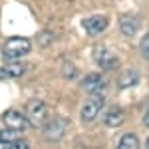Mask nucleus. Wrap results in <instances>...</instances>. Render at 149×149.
I'll use <instances>...</instances> for the list:
<instances>
[{
  "label": "nucleus",
  "mask_w": 149,
  "mask_h": 149,
  "mask_svg": "<svg viewBox=\"0 0 149 149\" xmlns=\"http://www.w3.org/2000/svg\"><path fill=\"white\" fill-rule=\"evenodd\" d=\"M107 18L105 16H90V18H86V20H81V26H84V30L88 32L90 36H97L102 34L103 30L107 28Z\"/></svg>",
  "instance_id": "nucleus-8"
},
{
  "label": "nucleus",
  "mask_w": 149,
  "mask_h": 149,
  "mask_svg": "<svg viewBox=\"0 0 149 149\" xmlns=\"http://www.w3.org/2000/svg\"><path fill=\"white\" fill-rule=\"evenodd\" d=\"M26 119L32 127H42L48 119V107L42 100H32L26 105Z\"/></svg>",
  "instance_id": "nucleus-2"
},
{
  "label": "nucleus",
  "mask_w": 149,
  "mask_h": 149,
  "mask_svg": "<svg viewBox=\"0 0 149 149\" xmlns=\"http://www.w3.org/2000/svg\"><path fill=\"white\" fill-rule=\"evenodd\" d=\"M123 121H125V111L121 107H111L105 113V125L107 127H119Z\"/></svg>",
  "instance_id": "nucleus-11"
},
{
  "label": "nucleus",
  "mask_w": 149,
  "mask_h": 149,
  "mask_svg": "<svg viewBox=\"0 0 149 149\" xmlns=\"http://www.w3.org/2000/svg\"><path fill=\"white\" fill-rule=\"evenodd\" d=\"M2 123L8 127V129H12V131H24V127L28 125V119L20 111L8 109V111H4V115H2Z\"/></svg>",
  "instance_id": "nucleus-6"
},
{
  "label": "nucleus",
  "mask_w": 149,
  "mask_h": 149,
  "mask_svg": "<svg viewBox=\"0 0 149 149\" xmlns=\"http://www.w3.org/2000/svg\"><path fill=\"white\" fill-rule=\"evenodd\" d=\"M139 48H141V54H143V58H147V60H149V32L143 36V40H141Z\"/></svg>",
  "instance_id": "nucleus-15"
},
{
  "label": "nucleus",
  "mask_w": 149,
  "mask_h": 149,
  "mask_svg": "<svg viewBox=\"0 0 149 149\" xmlns=\"http://www.w3.org/2000/svg\"><path fill=\"white\" fill-rule=\"evenodd\" d=\"M147 147H149V137H147Z\"/></svg>",
  "instance_id": "nucleus-18"
},
{
  "label": "nucleus",
  "mask_w": 149,
  "mask_h": 149,
  "mask_svg": "<svg viewBox=\"0 0 149 149\" xmlns=\"http://www.w3.org/2000/svg\"><path fill=\"white\" fill-rule=\"evenodd\" d=\"M105 86H107V81H105V78H103V76H100V74H88V76L81 80V88H84L88 93L102 92Z\"/></svg>",
  "instance_id": "nucleus-9"
},
{
  "label": "nucleus",
  "mask_w": 149,
  "mask_h": 149,
  "mask_svg": "<svg viewBox=\"0 0 149 149\" xmlns=\"http://www.w3.org/2000/svg\"><path fill=\"white\" fill-rule=\"evenodd\" d=\"M70 121L66 117H52V119H46V123H44V139L46 141H60V139L64 137V133H66V129H68Z\"/></svg>",
  "instance_id": "nucleus-3"
},
{
  "label": "nucleus",
  "mask_w": 149,
  "mask_h": 149,
  "mask_svg": "<svg viewBox=\"0 0 149 149\" xmlns=\"http://www.w3.org/2000/svg\"><path fill=\"white\" fill-rule=\"evenodd\" d=\"M143 123H145V125L149 127V109H147V113L143 115Z\"/></svg>",
  "instance_id": "nucleus-16"
},
{
  "label": "nucleus",
  "mask_w": 149,
  "mask_h": 149,
  "mask_svg": "<svg viewBox=\"0 0 149 149\" xmlns=\"http://www.w3.org/2000/svg\"><path fill=\"white\" fill-rule=\"evenodd\" d=\"M119 28H121V34L123 36H135L137 34V30H139V20L135 18V16H123L121 20H119Z\"/></svg>",
  "instance_id": "nucleus-10"
},
{
  "label": "nucleus",
  "mask_w": 149,
  "mask_h": 149,
  "mask_svg": "<svg viewBox=\"0 0 149 149\" xmlns=\"http://www.w3.org/2000/svg\"><path fill=\"white\" fill-rule=\"evenodd\" d=\"M103 105H105V97H103V95H95V93H93L92 97H90L88 102L81 105V111H80L81 121H84V123L93 121V119L100 115V111L103 109Z\"/></svg>",
  "instance_id": "nucleus-4"
},
{
  "label": "nucleus",
  "mask_w": 149,
  "mask_h": 149,
  "mask_svg": "<svg viewBox=\"0 0 149 149\" xmlns=\"http://www.w3.org/2000/svg\"><path fill=\"white\" fill-rule=\"evenodd\" d=\"M32 50V42L28 38H20V36H12L4 42L2 46V56L6 60H20Z\"/></svg>",
  "instance_id": "nucleus-1"
},
{
  "label": "nucleus",
  "mask_w": 149,
  "mask_h": 149,
  "mask_svg": "<svg viewBox=\"0 0 149 149\" xmlns=\"http://www.w3.org/2000/svg\"><path fill=\"white\" fill-rule=\"evenodd\" d=\"M117 84H119V88H133L135 84H139V74L135 70H127V72L121 74V78L117 80Z\"/></svg>",
  "instance_id": "nucleus-12"
},
{
  "label": "nucleus",
  "mask_w": 149,
  "mask_h": 149,
  "mask_svg": "<svg viewBox=\"0 0 149 149\" xmlns=\"http://www.w3.org/2000/svg\"><path fill=\"white\" fill-rule=\"evenodd\" d=\"M26 70H28V64L10 60L8 64H4V66L0 68V80H14V78H20Z\"/></svg>",
  "instance_id": "nucleus-7"
},
{
  "label": "nucleus",
  "mask_w": 149,
  "mask_h": 149,
  "mask_svg": "<svg viewBox=\"0 0 149 149\" xmlns=\"http://www.w3.org/2000/svg\"><path fill=\"white\" fill-rule=\"evenodd\" d=\"M93 60L103 70H115L119 66V58L115 56L113 52H109L107 48H95L93 50Z\"/></svg>",
  "instance_id": "nucleus-5"
},
{
  "label": "nucleus",
  "mask_w": 149,
  "mask_h": 149,
  "mask_svg": "<svg viewBox=\"0 0 149 149\" xmlns=\"http://www.w3.org/2000/svg\"><path fill=\"white\" fill-rule=\"evenodd\" d=\"M0 139H4V131H0Z\"/></svg>",
  "instance_id": "nucleus-17"
},
{
  "label": "nucleus",
  "mask_w": 149,
  "mask_h": 149,
  "mask_svg": "<svg viewBox=\"0 0 149 149\" xmlns=\"http://www.w3.org/2000/svg\"><path fill=\"white\" fill-rule=\"evenodd\" d=\"M117 147H119V149H137V147H139L137 135H133V133H125L123 137L119 139Z\"/></svg>",
  "instance_id": "nucleus-13"
},
{
  "label": "nucleus",
  "mask_w": 149,
  "mask_h": 149,
  "mask_svg": "<svg viewBox=\"0 0 149 149\" xmlns=\"http://www.w3.org/2000/svg\"><path fill=\"white\" fill-rule=\"evenodd\" d=\"M62 76H64V78H68V80L76 78V68H74L72 64H64V68H62Z\"/></svg>",
  "instance_id": "nucleus-14"
}]
</instances>
